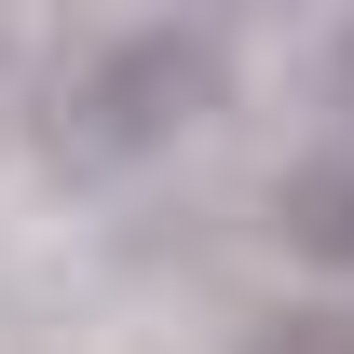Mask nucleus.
<instances>
[{"label":"nucleus","mask_w":354,"mask_h":354,"mask_svg":"<svg viewBox=\"0 0 354 354\" xmlns=\"http://www.w3.org/2000/svg\"><path fill=\"white\" fill-rule=\"evenodd\" d=\"M205 109H218V41L164 14V28H123V41H95V68L68 82L55 136H68V164H150V150H177Z\"/></svg>","instance_id":"1"},{"label":"nucleus","mask_w":354,"mask_h":354,"mask_svg":"<svg viewBox=\"0 0 354 354\" xmlns=\"http://www.w3.org/2000/svg\"><path fill=\"white\" fill-rule=\"evenodd\" d=\"M313 95H327V123H341V150H354V28H327V55H313Z\"/></svg>","instance_id":"4"},{"label":"nucleus","mask_w":354,"mask_h":354,"mask_svg":"<svg viewBox=\"0 0 354 354\" xmlns=\"http://www.w3.org/2000/svg\"><path fill=\"white\" fill-rule=\"evenodd\" d=\"M245 354H354V313L341 300H286V313L245 327Z\"/></svg>","instance_id":"3"},{"label":"nucleus","mask_w":354,"mask_h":354,"mask_svg":"<svg viewBox=\"0 0 354 354\" xmlns=\"http://www.w3.org/2000/svg\"><path fill=\"white\" fill-rule=\"evenodd\" d=\"M272 232H286L313 272H354V150H327V164H286V191H272Z\"/></svg>","instance_id":"2"}]
</instances>
